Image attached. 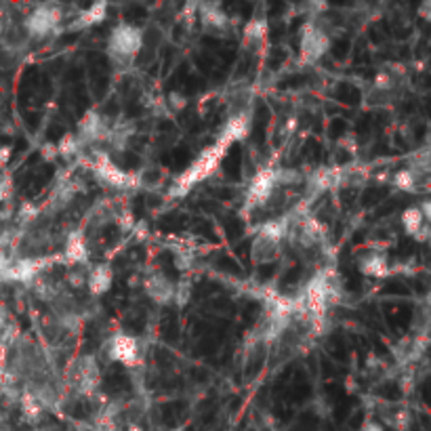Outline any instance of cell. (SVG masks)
Wrapping results in <instances>:
<instances>
[{
    "label": "cell",
    "mask_w": 431,
    "mask_h": 431,
    "mask_svg": "<svg viewBox=\"0 0 431 431\" xmlns=\"http://www.w3.org/2000/svg\"><path fill=\"white\" fill-rule=\"evenodd\" d=\"M40 214V208L32 202H23L17 210V221L19 225H32Z\"/></svg>",
    "instance_id": "obj_27"
},
{
    "label": "cell",
    "mask_w": 431,
    "mask_h": 431,
    "mask_svg": "<svg viewBox=\"0 0 431 431\" xmlns=\"http://www.w3.org/2000/svg\"><path fill=\"white\" fill-rule=\"evenodd\" d=\"M230 146H232V141L228 139V137H223V135H219V139H217V143H212L210 148H206L183 172L177 177V181L170 186V190H168V196L170 198H181V196H186L196 183H200V181H204V179H208L214 170H217V166L221 164V160H223V156H225V152L230 150Z\"/></svg>",
    "instance_id": "obj_1"
},
{
    "label": "cell",
    "mask_w": 431,
    "mask_h": 431,
    "mask_svg": "<svg viewBox=\"0 0 431 431\" xmlns=\"http://www.w3.org/2000/svg\"><path fill=\"white\" fill-rule=\"evenodd\" d=\"M360 431H383V427H381V423H377V421H366V423L360 427Z\"/></svg>",
    "instance_id": "obj_32"
},
{
    "label": "cell",
    "mask_w": 431,
    "mask_h": 431,
    "mask_svg": "<svg viewBox=\"0 0 431 431\" xmlns=\"http://www.w3.org/2000/svg\"><path fill=\"white\" fill-rule=\"evenodd\" d=\"M192 263H194V257L190 254V252H186V250H177L175 252V265L179 268V270H190L192 268Z\"/></svg>",
    "instance_id": "obj_30"
},
{
    "label": "cell",
    "mask_w": 431,
    "mask_h": 431,
    "mask_svg": "<svg viewBox=\"0 0 431 431\" xmlns=\"http://www.w3.org/2000/svg\"><path fill=\"white\" fill-rule=\"evenodd\" d=\"M108 17V3H95L91 5L89 9H84L78 13V17L72 21L70 30H84V28H91L95 23H101L103 19Z\"/></svg>",
    "instance_id": "obj_19"
},
{
    "label": "cell",
    "mask_w": 431,
    "mask_h": 431,
    "mask_svg": "<svg viewBox=\"0 0 431 431\" xmlns=\"http://www.w3.org/2000/svg\"><path fill=\"white\" fill-rule=\"evenodd\" d=\"M19 406H21L23 417H26L30 423H38L40 417H42V412H45V408L40 406V402L34 398V394H32L30 390L21 392V396H19Z\"/></svg>",
    "instance_id": "obj_23"
},
{
    "label": "cell",
    "mask_w": 431,
    "mask_h": 431,
    "mask_svg": "<svg viewBox=\"0 0 431 431\" xmlns=\"http://www.w3.org/2000/svg\"><path fill=\"white\" fill-rule=\"evenodd\" d=\"M63 261L70 263V265H84L86 261H89V248H86L82 232H72L66 238Z\"/></svg>",
    "instance_id": "obj_14"
},
{
    "label": "cell",
    "mask_w": 431,
    "mask_h": 431,
    "mask_svg": "<svg viewBox=\"0 0 431 431\" xmlns=\"http://www.w3.org/2000/svg\"><path fill=\"white\" fill-rule=\"evenodd\" d=\"M97 177L101 181H106L108 186L112 188H120V190H128V188H135L139 186V177L133 175V172H124L122 168H118L112 158L108 154H97L95 156V164H93Z\"/></svg>",
    "instance_id": "obj_5"
},
{
    "label": "cell",
    "mask_w": 431,
    "mask_h": 431,
    "mask_svg": "<svg viewBox=\"0 0 431 431\" xmlns=\"http://www.w3.org/2000/svg\"><path fill=\"white\" fill-rule=\"evenodd\" d=\"M250 128H252V114L250 112H240V114H236L228 120L221 135L228 137L234 143V141L246 139L250 135Z\"/></svg>",
    "instance_id": "obj_16"
},
{
    "label": "cell",
    "mask_w": 431,
    "mask_h": 431,
    "mask_svg": "<svg viewBox=\"0 0 431 431\" xmlns=\"http://www.w3.org/2000/svg\"><path fill=\"white\" fill-rule=\"evenodd\" d=\"M112 280H114V274L108 265H95L89 274H86V286H89V292L99 297L103 292L110 290L112 286Z\"/></svg>",
    "instance_id": "obj_18"
},
{
    "label": "cell",
    "mask_w": 431,
    "mask_h": 431,
    "mask_svg": "<svg viewBox=\"0 0 431 431\" xmlns=\"http://www.w3.org/2000/svg\"><path fill=\"white\" fill-rule=\"evenodd\" d=\"M170 431H183V429H170Z\"/></svg>",
    "instance_id": "obj_34"
},
{
    "label": "cell",
    "mask_w": 431,
    "mask_h": 431,
    "mask_svg": "<svg viewBox=\"0 0 431 431\" xmlns=\"http://www.w3.org/2000/svg\"><path fill=\"white\" fill-rule=\"evenodd\" d=\"M143 47V32L131 23H118L108 40V53L114 63H131Z\"/></svg>",
    "instance_id": "obj_2"
},
{
    "label": "cell",
    "mask_w": 431,
    "mask_h": 431,
    "mask_svg": "<svg viewBox=\"0 0 431 431\" xmlns=\"http://www.w3.org/2000/svg\"><path fill=\"white\" fill-rule=\"evenodd\" d=\"M108 131L110 128L103 124V118L97 110H89L78 122V141L80 143H95L99 139H106L108 137Z\"/></svg>",
    "instance_id": "obj_10"
},
{
    "label": "cell",
    "mask_w": 431,
    "mask_h": 431,
    "mask_svg": "<svg viewBox=\"0 0 431 431\" xmlns=\"http://www.w3.org/2000/svg\"><path fill=\"white\" fill-rule=\"evenodd\" d=\"M190 299H192V282L188 278L179 280L175 284V292H172V301H175V305L177 308H186L190 303Z\"/></svg>",
    "instance_id": "obj_25"
},
{
    "label": "cell",
    "mask_w": 431,
    "mask_h": 431,
    "mask_svg": "<svg viewBox=\"0 0 431 431\" xmlns=\"http://www.w3.org/2000/svg\"><path fill=\"white\" fill-rule=\"evenodd\" d=\"M164 103L170 108V110H168L170 114H175V112H181V110L188 106V97L181 95V93H170V95L164 99Z\"/></svg>",
    "instance_id": "obj_29"
},
{
    "label": "cell",
    "mask_w": 431,
    "mask_h": 431,
    "mask_svg": "<svg viewBox=\"0 0 431 431\" xmlns=\"http://www.w3.org/2000/svg\"><path fill=\"white\" fill-rule=\"evenodd\" d=\"M9 156H11V150L5 148V146H0V166H5L9 162Z\"/></svg>",
    "instance_id": "obj_33"
},
{
    "label": "cell",
    "mask_w": 431,
    "mask_h": 431,
    "mask_svg": "<svg viewBox=\"0 0 431 431\" xmlns=\"http://www.w3.org/2000/svg\"><path fill=\"white\" fill-rule=\"evenodd\" d=\"M63 11L59 5H38L23 21V32L32 38H45L55 32L61 23Z\"/></svg>",
    "instance_id": "obj_4"
},
{
    "label": "cell",
    "mask_w": 431,
    "mask_h": 431,
    "mask_svg": "<svg viewBox=\"0 0 431 431\" xmlns=\"http://www.w3.org/2000/svg\"><path fill=\"white\" fill-rule=\"evenodd\" d=\"M80 141H78V137L74 135V133H68L59 143H57V154L61 156V158H72L74 154H78V150H80Z\"/></svg>",
    "instance_id": "obj_26"
},
{
    "label": "cell",
    "mask_w": 431,
    "mask_h": 431,
    "mask_svg": "<svg viewBox=\"0 0 431 431\" xmlns=\"http://www.w3.org/2000/svg\"><path fill=\"white\" fill-rule=\"evenodd\" d=\"M110 358L124 366H135L139 362V345L135 337L126 332H116L110 341Z\"/></svg>",
    "instance_id": "obj_9"
},
{
    "label": "cell",
    "mask_w": 431,
    "mask_h": 431,
    "mask_svg": "<svg viewBox=\"0 0 431 431\" xmlns=\"http://www.w3.org/2000/svg\"><path fill=\"white\" fill-rule=\"evenodd\" d=\"M394 186L402 192H417L419 186V175L410 168H402L394 175Z\"/></svg>",
    "instance_id": "obj_24"
},
{
    "label": "cell",
    "mask_w": 431,
    "mask_h": 431,
    "mask_svg": "<svg viewBox=\"0 0 431 431\" xmlns=\"http://www.w3.org/2000/svg\"><path fill=\"white\" fill-rule=\"evenodd\" d=\"M299 244H303L308 248L318 246L324 240V230L322 225L314 219V217H305L303 221L299 223V236H297Z\"/></svg>",
    "instance_id": "obj_20"
},
{
    "label": "cell",
    "mask_w": 431,
    "mask_h": 431,
    "mask_svg": "<svg viewBox=\"0 0 431 431\" xmlns=\"http://www.w3.org/2000/svg\"><path fill=\"white\" fill-rule=\"evenodd\" d=\"M402 225L406 234H410L419 242H425L429 238V223L423 219L419 206H410L402 212Z\"/></svg>",
    "instance_id": "obj_15"
},
{
    "label": "cell",
    "mask_w": 431,
    "mask_h": 431,
    "mask_svg": "<svg viewBox=\"0 0 431 431\" xmlns=\"http://www.w3.org/2000/svg\"><path fill=\"white\" fill-rule=\"evenodd\" d=\"M53 259H17L9 265L5 282H21V284H32L40 272L45 270Z\"/></svg>",
    "instance_id": "obj_8"
},
{
    "label": "cell",
    "mask_w": 431,
    "mask_h": 431,
    "mask_svg": "<svg viewBox=\"0 0 431 431\" xmlns=\"http://www.w3.org/2000/svg\"><path fill=\"white\" fill-rule=\"evenodd\" d=\"M99 385V368L97 360L93 356H82L76 360V370H74V387L76 392L82 396H93Z\"/></svg>",
    "instance_id": "obj_7"
},
{
    "label": "cell",
    "mask_w": 431,
    "mask_h": 431,
    "mask_svg": "<svg viewBox=\"0 0 431 431\" xmlns=\"http://www.w3.org/2000/svg\"><path fill=\"white\" fill-rule=\"evenodd\" d=\"M76 190H78V188H76V183H72V181H63V183H59V186L53 190L51 198H49V206H51L53 210L66 208V206L74 200Z\"/></svg>",
    "instance_id": "obj_22"
},
{
    "label": "cell",
    "mask_w": 431,
    "mask_h": 431,
    "mask_svg": "<svg viewBox=\"0 0 431 431\" xmlns=\"http://www.w3.org/2000/svg\"><path fill=\"white\" fill-rule=\"evenodd\" d=\"M274 181L276 186H294L297 181H301V175L292 168H280V170L274 168Z\"/></svg>",
    "instance_id": "obj_28"
},
{
    "label": "cell",
    "mask_w": 431,
    "mask_h": 431,
    "mask_svg": "<svg viewBox=\"0 0 431 431\" xmlns=\"http://www.w3.org/2000/svg\"><path fill=\"white\" fill-rule=\"evenodd\" d=\"M198 17L204 30L208 32H225L230 26V17L225 15V11L219 5H198Z\"/></svg>",
    "instance_id": "obj_13"
},
{
    "label": "cell",
    "mask_w": 431,
    "mask_h": 431,
    "mask_svg": "<svg viewBox=\"0 0 431 431\" xmlns=\"http://www.w3.org/2000/svg\"><path fill=\"white\" fill-rule=\"evenodd\" d=\"M9 324H11L9 312H7V308H5V305H0V337H3V332L9 328Z\"/></svg>",
    "instance_id": "obj_31"
},
{
    "label": "cell",
    "mask_w": 431,
    "mask_h": 431,
    "mask_svg": "<svg viewBox=\"0 0 431 431\" xmlns=\"http://www.w3.org/2000/svg\"><path fill=\"white\" fill-rule=\"evenodd\" d=\"M280 252H282V242L272 240L263 234L254 236L252 246H250V259L257 265H265V263L276 261V259L280 257Z\"/></svg>",
    "instance_id": "obj_11"
},
{
    "label": "cell",
    "mask_w": 431,
    "mask_h": 431,
    "mask_svg": "<svg viewBox=\"0 0 431 431\" xmlns=\"http://www.w3.org/2000/svg\"><path fill=\"white\" fill-rule=\"evenodd\" d=\"M274 188H276L274 168L259 170L254 175V179L250 181V186H248L246 200H244V212H250L259 206H263L270 200V196L274 194Z\"/></svg>",
    "instance_id": "obj_6"
},
{
    "label": "cell",
    "mask_w": 431,
    "mask_h": 431,
    "mask_svg": "<svg viewBox=\"0 0 431 431\" xmlns=\"http://www.w3.org/2000/svg\"><path fill=\"white\" fill-rule=\"evenodd\" d=\"M146 294L158 305H168L172 301V292H175V282H170L164 274H152L146 278Z\"/></svg>",
    "instance_id": "obj_12"
},
{
    "label": "cell",
    "mask_w": 431,
    "mask_h": 431,
    "mask_svg": "<svg viewBox=\"0 0 431 431\" xmlns=\"http://www.w3.org/2000/svg\"><path fill=\"white\" fill-rule=\"evenodd\" d=\"M268 36V21L261 19V17H257V19H250L244 28V40H242V45L246 49L250 47H259L261 42L265 40Z\"/></svg>",
    "instance_id": "obj_21"
},
{
    "label": "cell",
    "mask_w": 431,
    "mask_h": 431,
    "mask_svg": "<svg viewBox=\"0 0 431 431\" xmlns=\"http://www.w3.org/2000/svg\"><path fill=\"white\" fill-rule=\"evenodd\" d=\"M358 265H360V272L370 278H385L392 274V268H390V263H387V257L381 252H366L360 259Z\"/></svg>",
    "instance_id": "obj_17"
},
{
    "label": "cell",
    "mask_w": 431,
    "mask_h": 431,
    "mask_svg": "<svg viewBox=\"0 0 431 431\" xmlns=\"http://www.w3.org/2000/svg\"><path fill=\"white\" fill-rule=\"evenodd\" d=\"M328 47H330V38L316 21L303 23V28H301V36H299L301 63H305V66L316 63L318 59H322L326 55Z\"/></svg>",
    "instance_id": "obj_3"
}]
</instances>
